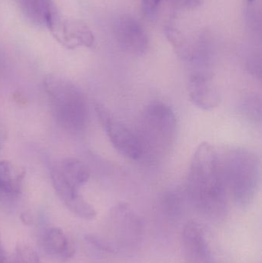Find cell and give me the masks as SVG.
<instances>
[{
    "label": "cell",
    "instance_id": "obj_1",
    "mask_svg": "<svg viewBox=\"0 0 262 263\" xmlns=\"http://www.w3.org/2000/svg\"><path fill=\"white\" fill-rule=\"evenodd\" d=\"M186 197L192 206L211 219H223L227 213L226 186L221 153L203 142L195 149L186 179Z\"/></svg>",
    "mask_w": 262,
    "mask_h": 263
},
{
    "label": "cell",
    "instance_id": "obj_2",
    "mask_svg": "<svg viewBox=\"0 0 262 263\" xmlns=\"http://www.w3.org/2000/svg\"><path fill=\"white\" fill-rule=\"evenodd\" d=\"M177 132L176 116L170 106L162 102L148 105L140 117L136 133L142 158L153 162L163 159L173 148Z\"/></svg>",
    "mask_w": 262,
    "mask_h": 263
},
{
    "label": "cell",
    "instance_id": "obj_3",
    "mask_svg": "<svg viewBox=\"0 0 262 263\" xmlns=\"http://www.w3.org/2000/svg\"><path fill=\"white\" fill-rule=\"evenodd\" d=\"M225 179L229 195L240 208L253 202L261 176V162L254 152L235 147L221 153Z\"/></svg>",
    "mask_w": 262,
    "mask_h": 263
},
{
    "label": "cell",
    "instance_id": "obj_4",
    "mask_svg": "<svg viewBox=\"0 0 262 263\" xmlns=\"http://www.w3.org/2000/svg\"><path fill=\"white\" fill-rule=\"evenodd\" d=\"M44 86L58 124L68 131H83L87 123L88 108L81 89L59 77H48Z\"/></svg>",
    "mask_w": 262,
    "mask_h": 263
},
{
    "label": "cell",
    "instance_id": "obj_5",
    "mask_svg": "<svg viewBox=\"0 0 262 263\" xmlns=\"http://www.w3.org/2000/svg\"><path fill=\"white\" fill-rule=\"evenodd\" d=\"M95 111L111 144L117 152L132 160L142 159L143 152L136 133L111 115L103 105L97 104Z\"/></svg>",
    "mask_w": 262,
    "mask_h": 263
},
{
    "label": "cell",
    "instance_id": "obj_6",
    "mask_svg": "<svg viewBox=\"0 0 262 263\" xmlns=\"http://www.w3.org/2000/svg\"><path fill=\"white\" fill-rule=\"evenodd\" d=\"M47 28L54 38L68 49L79 46L92 48L95 45V36L92 30L79 20H62L57 15Z\"/></svg>",
    "mask_w": 262,
    "mask_h": 263
},
{
    "label": "cell",
    "instance_id": "obj_7",
    "mask_svg": "<svg viewBox=\"0 0 262 263\" xmlns=\"http://www.w3.org/2000/svg\"><path fill=\"white\" fill-rule=\"evenodd\" d=\"M113 32L123 50L135 55L146 53L149 48V39L136 18L132 15H121L114 23Z\"/></svg>",
    "mask_w": 262,
    "mask_h": 263
},
{
    "label": "cell",
    "instance_id": "obj_8",
    "mask_svg": "<svg viewBox=\"0 0 262 263\" xmlns=\"http://www.w3.org/2000/svg\"><path fill=\"white\" fill-rule=\"evenodd\" d=\"M111 229L119 245H133L142 234L139 217L126 203H119L111 210Z\"/></svg>",
    "mask_w": 262,
    "mask_h": 263
},
{
    "label": "cell",
    "instance_id": "obj_9",
    "mask_svg": "<svg viewBox=\"0 0 262 263\" xmlns=\"http://www.w3.org/2000/svg\"><path fill=\"white\" fill-rule=\"evenodd\" d=\"M189 98L194 105L204 110L215 109L221 102V93L212 74L207 71H195L188 81Z\"/></svg>",
    "mask_w": 262,
    "mask_h": 263
},
{
    "label": "cell",
    "instance_id": "obj_10",
    "mask_svg": "<svg viewBox=\"0 0 262 263\" xmlns=\"http://www.w3.org/2000/svg\"><path fill=\"white\" fill-rule=\"evenodd\" d=\"M51 179L57 196L72 213L86 220L95 219L94 207L79 194L78 189L66 180L58 168L52 170Z\"/></svg>",
    "mask_w": 262,
    "mask_h": 263
},
{
    "label": "cell",
    "instance_id": "obj_11",
    "mask_svg": "<svg viewBox=\"0 0 262 263\" xmlns=\"http://www.w3.org/2000/svg\"><path fill=\"white\" fill-rule=\"evenodd\" d=\"M182 239L186 263H214L213 256L199 224L195 222L186 223Z\"/></svg>",
    "mask_w": 262,
    "mask_h": 263
},
{
    "label": "cell",
    "instance_id": "obj_12",
    "mask_svg": "<svg viewBox=\"0 0 262 263\" xmlns=\"http://www.w3.org/2000/svg\"><path fill=\"white\" fill-rule=\"evenodd\" d=\"M40 246L48 256L58 262L72 259L75 253L73 241L58 227L43 230L40 236Z\"/></svg>",
    "mask_w": 262,
    "mask_h": 263
},
{
    "label": "cell",
    "instance_id": "obj_13",
    "mask_svg": "<svg viewBox=\"0 0 262 263\" xmlns=\"http://www.w3.org/2000/svg\"><path fill=\"white\" fill-rule=\"evenodd\" d=\"M24 172L9 161L0 162V205L12 203L21 193Z\"/></svg>",
    "mask_w": 262,
    "mask_h": 263
},
{
    "label": "cell",
    "instance_id": "obj_14",
    "mask_svg": "<svg viewBox=\"0 0 262 263\" xmlns=\"http://www.w3.org/2000/svg\"><path fill=\"white\" fill-rule=\"evenodd\" d=\"M28 20L47 27L57 15L52 0H15Z\"/></svg>",
    "mask_w": 262,
    "mask_h": 263
},
{
    "label": "cell",
    "instance_id": "obj_15",
    "mask_svg": "<svg viewBox=\"0 0 262 263\" xmlns=\"http://www.w3.org/2000/svg\"><path fill=\"white\" fill-rule=\"evenodd\" d=\"M57 168L66 180L78 190L87 182L90 177L89 167L76 158H66Z\"/></svg>",
    "mask_w": 262,
    "mask_h": 263
},
{
    "label": "cell",
    "instance_id": "obj_16",
    "mask_svg": "<svg viewBox=\"0 0 262 263\" xmlns=\"http://www.w3.org/2000/svg\"><path fill=\"white\" fill-rule=\"evenodd\" d=\"M183 199L181 193L177 191H170L165 195L163 207L166 214L172 218L180 216L183 208Z\"/></svg>",
    "mask_w": 262,
    "mask_h": 263
},
{
    "label": "cell",
    "instance_id": "obj_17",
    "mask_svg": "<svg viewBox=\"0 0 262 263\" xmlns=\"http://www.w3.org/2000/svg\"><path fill=\"white\" fill-rule=\"evenodd\" d=\"M243 112L251 121L261 123V98L260 96L253 95L248 97L243 105Z\"/></svg>",
    "mask_w": 262,
    "mask_h": 263
},
{
    "label": "cell",
    "instance_id": "obj_18",
    "mask_svg": "<svg viewBox=\"0 0 262 263\" xmlns=\"http://www.w3.org/2000/svg\"><path fill=\"white\" fill-rule=\"evenodd\" d=\"M15 263H42L36 252L26 244H19L15 249Z\"/></svg>",
    "mask_w": 262,
    "mask_h": 263
},
{
    "label": "cell",
    "instance_id": "obj_19",
    "mask_svg": "<svg viewBox=\"0 0 262 263\" xmlns=\"http://www.w3.org/2000/svg\"><path fill=\"white\" fill-rule=\"evenodd\" d=\"M261 0H247V13L249 23L255 29L261 28Z\"/></svg>",
    "mask_w": 262,
    "mask_h": 263
},
{
    "label": "cell",
    "instance_id": "obj_20",
    "mask_svg": "<svg viewBox=\"0 0 262 263\" xmlns=\"http://www.w3.org/2000/svg\"><path fill=\"white\" fill-rule=\"evenodd\" d=\"M86 239L89 243L92 244L102 251L106 252V253H114L116 251V249L111 242L103 238L98 237V236L88 235L86 236Z\"/></svg>",
    "mask_w": 262,
    "mask_h": 263
},
{
    "label": "cell",
    "instance_id": "obj_21",
    "mask_svg": "<svg viewBox=\"0 0 262 263\" xmlns=\"http://www.w3.org/2000/svg\"><path fill=\"white\" fill-rule=\"evenodd\" d=\"M247 69L249 73L258 79L261 78V55H252L247 62Z\"/></svg>",
    "mask_w": 262,
    "mask_h": 263
},
{
    "label": "cell",
    "instance_id": "obj_22",
    "mask_svg": "<svg viewBox=\"0 0 262 263\" xmlns=\"http://www.w3.org/2000/svg\"><path fill=\"white\" fill-rule=\"evenodd\" d=\"M161 0H142L143 14L147 18H153L158 12Z\"/></svg>",
    "mask_w": 262,
    "mask_h": 263
},
{
    "label": "cell",
    "instance_id": "obj_23",
    "mask_svg": "<svg viewBox=\"0 0 262 263\" xmlns=\"http://www.w3.org/2000/svg\"><path fill=\"white\" fill-rule=\"evenodd\" d=\"M203 0H169L170 4L178 9H194L203 4Z\"/></svg>",
    "mask_w": 262,
    "mask_h": 263
},
{
    "label": "cell",
    "instance_id": "obj_24",
    "mask_svg": "<svg viewBox=\"0 0 262 263\" xmlns=\"http://www.w3.org/2000/svg\"><path fill=\"white\" fill-rule=\"evenodd\" d=\"M0 263H15V260L10 259L7 253H6V250L2 243L1 239H0Z\"/></svg>",
    "mask_w": 262,
    "mask_h": 263
}]
</instances>
